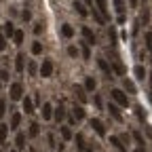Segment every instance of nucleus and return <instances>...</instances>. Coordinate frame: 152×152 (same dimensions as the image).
Masks as SVG:
<instances>
[{
  "label": "nucleus",
  "mask_w": 152,
  "mask_h": 152,
  "mask_svg": "<svg viewBox=\"0 0 152 152\" xmlns=\"http://www.w3.org/2000/svg\"><path fill=\"white\" fill-rule=\"evenodd\" d=\"M64 118H66V108H64V106H57V108H55V121L61 123Z\"/></svg>",
  "instance_id": "obj_17"
},
{
  "label": "nucleus",
  "mask_w": 152,
  "mask_h": 152,
  "mask_svg": "<svg viewBox=\"0 0 152 152\" xmlns=\"http://www.w3.org/2000/svg\"><path fill=\"white\" fill-rule=\"evenodd\" d=\"M19 123H21V114H19V112H13V114H11V129L17 131V129H19Z\"/></svg>",
  "instance_id": "obj_10"
},
{
  "label": "nucleus",
  "mask_w": 152,
  "mask_h": 152,
  "mask_svg": "<svg viewBox=\"0 0 152 152\" xmlns=\"http://www.w3.org/2000/svg\"><path fill=\"white\" fill-rule=\"evenodd\" d=\"M108 112L112 114V116H114V121H123V114H121V110H118V106L116 104H108Z\"/></svg>",
  "instance_id": "obj_9"
},
{
  "label": "nucleus",
  "mask_w": 152,
  "mask_h": 152,
  "mask_svg": "<svg viewBox=\"0 0 152 152\" xmlns=\"http://www.w3.org/2000/svg\"><path fill=\"white\" fill-rule=\"evenodd\" d=\"M76 144H78V150L80 152H87V144H85V137L80 135V133L76 135Z\"/></svg>",
  "instance_id": "obj_25"
},
{
  "label": "nucleus",
  "mask_w": 152,
  "mask_h": 152,
  "mask_svg": "<svg viewBox=\"0 0 152 152\" xmlns=\"http://www.w3.org/2000/svg\"><path fill=\"white\" fill-rule=\"evenodd\" d=\"M80 51H83V57H85V59H91V49H89L87 42H80Z\"/></svg>",
  "instance_id": "obj_26"
},
{
  "label": "nucleus",
  "mask_w": 152,
  "mask_h": 152,
  "mask_svg": "<svg viewBox=\"0 0 152 152\" xmlns=\"http://www.w3.org/2000/svg\"><path fill=\"white\" fill-rule=\"evenodd\" d=\"M135 76H137V80H144L146 76H148L146 74V68L144 66H135Z\"/></svg>",
  "instance_id": "obj_23"
},
{
  "label": "nucleus",
  "mask_w": 152,
  "mask_h": 152,
  "mask_svg": "<svg viewBox=\"0 0 152 152\" xmlns=\"http://www.w3.org/2000/svg\"><path fill=\"white\" fill-rule=\"evenodd\" d=\"M9 125H0V144H7V135H9Z\"/></svg>",
  "instance_id": "obj_19"
},
{
  "label": "nucleus",
  "mask_w": 152,
  "mask_h": 152,
  "mask_svg": "<svg viewBox=\"0 0 152 152\" xmlns=\"http://www.w3.org/2000/svg\"><path fill=\"white\" fill-rule=\"evenodd\" d=\"M74 9L78 11V13H80L83 17H87V15H89V11L85 9V4H83V2H78V0H74Z\"/></svg>",
  "instance_id": "obj_20"
},
{
  "label": "nucleus",
  "mask_w": 152,
  "mask_h": 152,
  "mask_svg": "<svg viewBox=\"0 0 152 152\" xmlns=\"http://www.w3.org/2000/svg\"><path fill=\"white\" fill-rule=\"evenodd\" d=\"M108 36H110V42H112V45H116V32H114V28L108 30Z\"/></svg>",
  "instance_id": "obj_37"
},
{
  "label": "nucleus",
  "mask_w": 152,
  "mask_h": 152,
  "mask_svg": "<svg viewBox=\"0 0 152 152\" xmlns=\"http://www.w3.org/2000/svg\"><path fill=\"white\" fill-rule=\"evenodd\" d=\"M146 47H148V51L152 53V32H146Z\"/></svg>",
  "instance_id": "obj_34"
},
{
  "label": "nucleus",
  "mask_w": 152,
  "mask_h": 152,
  "mask_svg": "<svg viewBox=\"0 0 152 152\" xmlns=\"http://www.w3.org/2000/svg\"><path fill=\"white\" fill-rule=\"evenodd\" d=\"M4 49H7V36L0 34V51H4Z\"/></svg>",
  "instance_id": "obj_38"
},
{
  "label": "nucleus",
  "mask_w": 152,
  "mask_h": 152,
  "mask_svg": "<svg viewBox=\"0 0 152 152\" xmlns=\"http://www.w3.org/2000/svg\"><path fill=\"white\" fill-rule=\"evenodd\" d=\"M74 118H76V121H83V118H85V110H83V106H74Z\"/></svg>",
  "instance_id": "obj_22"
},
{
  "label": "nucleus",
  "mask_w": 152,
  "mask_h": 152,
  "mask_svg": "<svg viewBox=\"0 0 152 152\" xmlns=\"http://www.w3.org/2000/svg\"><path fill=\"white\" fill-rule=\"evenodd\" d=\"M91 127L95 129V133H97L99 137H106V127H104V123L99 118H91Z\"/></svg>",
  "instance_id": "obj_4"
},
{
  "label": "nucleus",
  "mask_w": 152,
  "mask_h": 152,
  "mask_svg": "<svg viewBox=\"0 0 152 152\" xmlns=\"http://www.w3.org/2000/svg\"><path fill=\"white\" fill-rule=\"evenodd\" d=\"M123 87H125V89H127L129 93H135V85H133V83H131L129 78H125V80H123Z\"/></svg>",
  "instance_id": "obj_30"
},
{
  "label": "nucleus",
  "mask_w": 152,
  "mask_h": 152,
  "mask_svg": "<svg viewBox=\"0 0 152 152\" xmlns=\"http://www.w3.org/2000/svg\"><path fill=\"white\" fill-rule=\"evenodd\" d=\"M38 74H40L42 78H49V76L53 74V61H51V59H45V61L40 64V70H38Z\"/></svg>",
  "instance_id": "obj_3"
},
{
  "label": "nucleus",
  "mask_w": 152,
  "mask_h": 152,
  "mask_svg": "<svg viewBox=\"0 0 152 152\" xmlns=\"http://www.w3.org/2000/svg\"><path fill=\"white\" fill-rule=\"evenodd\" d=\"M13 152H15V150H13Z\"/></svg>",
  "instance_id": "obj_48"
},
{
  "label": "nucleus",
  "mask_w": 152,
  "mask_h": 152,
  "mask_svg": "<svg viewBox=\"0 0 152 152\" xmlns=\"http://www.w3.org/2000/svg\"><path fill=\"white\" fill-rule=\"evenodd\" d=\"M129 4H131V9H135L137 7V0H129Z\"/></svg>",
  "instance_id": "obj_43"
},
{
  "label": "nucleus",
  "mask_w": 152,
  "mask_h": 152,
  "mask_svg": "<svg viewBox=\"0 0 152 152\" xmlns=\"http://www.w3.org/2000/svg\"><path fill=\"white\" fill-rule=\"evenodd\" d=\"M9 93H11V99H21V95H23V85L21 83H13L11 85V89H9Z\"/></svg>",
  "instance_id": "obj_2"
},
{
  "label": "nucleus",
  "mask_w": 152,
  "mask_h": 152,
  "mask_svg": "<svg viewBox=\"0 0 152 152\" xmlns=\"http://www.w3.org/2000/svg\"><path fill=\"white\" fill-rule=\"evenodd\" d=\"M85 2H87V4H89V7L93 9V0H85Z\"/></svg>",
  "instance_id": "obj_45"
},
{
  "label": "nucleus",
  "mask_w": 152,
  "mask_h": 152,
  "mask_svg": "<svg viewBox=\"0 0 152 152\" xmlns=\"http://www.w3.org/2000/svg\"><path fill=\"white\" fill-rule=\"evenodd\" d=\"M133 152H146V150H144V148L140 146V148H135V150H133Z\"/></svg>",
  "instance_id": "obj_44"
},
{
  "label": "nucleus",
  "mask_w": 152,
  "mask_h": 152,
  "mask_svg": "<svg viewBox=\"0 0 152 152\" xmlns=\"http://www.w3.org/2000/svg\"><path fill=\"white\" fill-rule=\"evenodd\" d=\"M131 135H133V140H135V142H137V144H140V146L144 148V144H146V142H144V135H142V133H140V131H133V133H131Z\"/></svg>",
  "instance_id": "obj_28"
},
{
  "label": "nucleus",
  "mask_w": 152,
  "mask_h": 152,
  "mask_svg": "<svg viewBox=\"0 0 152 152\" xmlns=\"http://www.w3.org/2000/svg\"><path fill=\"white\" fill-rule=\"evenodd\" d=\"M61 36H64V38H72V36H74V28H72L70 23H64V26H61Z\"/></svg>",
  "instance_id": "obj_16"
},
{
  "label": "nucleus",
  "mask_w": 152,
  "mask_h": 152,
  "mask_svg": "<svg viewBox=\"0 0 152 152\" xmlns=\"http://www.w3.org/2000/svg\"><path fill=\"white\" fill-rule=\"evenodd\" d=\"M30 152H34V150H30Z\"/></svg>",
  "instance_id": "obj_47"
},
{
  "label": "nucleus",
  "mask_w": 152,
  "mask_h": 152,
  "mask_svg": "<svg viewBox=\"0 0 152 152\" xmlns=\"http://www.w3.org/2000/svg\"><path fill=\"white\" fill-rule=\"evenodd\" d=\"M15 146H17V150H26V133H21V131L17 133V140H15Z\"/></svg>",
  "instance_id": "obj_12"
},
{
  "label": "nucleus",
  "mask_w": 152,
  "mask_h": 152,
  "mask_svg": "<svg viewBox=\"0 0 152 152\" xmlns=\"http://www.w3.org/2000/svg\"><path fill=\"white\" fill-rule=\"evenodd\" d=\"M97 66L102 68V72L108 76V78H112V66H110V64L104 59V57H99V59H97Z\"/></svg>",
  "instance_id": "obj_6"
},
{
  "label": "nucleus",
  "mask_w": 152,
  "mask_h": 152,
  "mask_svg": "<svg viewBox=\"0 0 152 152\" xmlns=\"http://www.w3.org/2000/svg\"><path fill=\"white\" fill-rule=\"evenodd\" d=\"M42 30H45V26H42V23H36V26H34V34H36V36L40 34Z\"/></svg>",
  "instance_id": "obj_41"
},
{
  "label": "nucleus",
  "mask_w": 152,
  "mask_h": 152,
  "mask_svg": "<svg viewBox=\"0 0 152 152\" xmlns=\"http://www.w3.org/2000/svg\"><path fill=\"white\" fill-rule=\"evenodd\" d=\"M150 87H152V74H150Z\"/></svg>",
  "instance_id": "obj_46"
},
{
  "label": "nucleus",
  "mask_w": 152,
  "mask_h": 152,
  "mask_svg": "<svg viewBox=\"0 0 152 152\" xmlns=\"http://www.w3.org/2000/svg\"><path fill=\"white\" fill-rule=\"evenodd\" d=\"M74 93L78 95V99H80L83 104L87 102V89H85V87H80V85H74Z\"/></svg>",
  "instance_id": "obj_11"
},
{
  "label": "nucleus",
  "mask_w": 152,
  "mask_h": 152,
  "mask_svg": "<svg viewBox=\"0 0 152 152\" xmlns=\"http://www.w3.org/2000/svg\"><path fill=\"white\" fill-rule=\"evenodd\" d=\"M135 114H137V118H140V121H146V112L142 110V106L135 108Z\"/></svg>",
  "instance_id": "obj_36"
},
{
  "label": "nucleus",
  "mask_w": 152,
  "mask_h": 152,
  "mask_svg": "<svg viewBox=\"0 0 152 152\" xmlns=\"http://www.w3.org/2000/svg\"><path fill=\"white\" fill-rule=\"evenodd\" d=\"M114 70H116L118 74H125V72H127V70H125V66H123L118 59H114Z\"/></svg>",
  "instance_id": "obj_31"
},
{
  "label": "nucleus",
  "mask_w": 152,
  "mask_h": 152,
  "mask_svg": "<svg viewBox=\"0 0 152 152\" xmlns=\"http://www.w3.org/2000/svg\"><path fill=\"white\" fill-rule=\"evenodd\" d=\"M32 53H34V55H40V53H42V45H40V42H34V45H32Z\"/></svg>",
  "instance_id": "obj_32"
},
{
  "label": "nucleus",
  "mask_w": 152,
  "mask_h": 152,
  "mask_svg": "<svg viewBox=\"0 0 152 152\" xmlns=\"http://www.w3.org/2000/svg\"><path fill=\"white\" fill-rule=\"evenodd\" d=\"M93 2L97 4V9H99L102 17H106V15H108V4H106V0H93Z\"/></svg>",
  "instance_id": "obj_18"
},
{
  "label": "nucleus",
  "mask_w": 152,
  "mask_h": 152,
  "mask_svg": "<svg viewBox=\"0 0 152 152\" xmlns=\"http://www.w3.org/2000/svg\"><path fill=\"white\" fill-rule=\"evenodd\" d=\"M51 116H53V106L47 102V104H42V118L45 121H51Z\"/></svg>",
  "instance_id": "obj_13"
},
{
  "label": "nucleus",
  "mask_w": 152,
  "mask_h": 152,
  "mask_svg": "<svg viewBox=\"0 0 152 152\" xmlns=\"http://www.w3.org/2000/svg\"><path fill=\"white\" fill-rule=\"evenodd\" d=\"M95 87H97L95 78H93V76H87V78H85V89H87L89 93H93V91H95Z\"/></svg>",
  "instance_id": "obj_15"
},
{
  "label": "nucleus",
  "mask_w": 152,
  "mask_h": 152,
  "mask_svg": "<svg viewBox=\"0 0 152 152\" xmlns=\"http://www.w3.org/2000/svg\"><path fill=\"white\" fill-rule=\"evenodd\" d=\"M4 112H7V99L2 97V99H0V118L4 116Z\"/></svg>",
  "instance_id": "obj_35"
},
{
  "label": "nucleus",
  "mask_w": 152,
  "mask_h": 152,
  "mask_svg": "<svg viewBox=\"0 0 152 152\" xmlns=\"http://www.w3.org/2000/svg\"><path fill=\"white\" fill-rule=\"evenodd\" d=\"M110 95H112V99L116 102L121 108H127V106H129V97H127V95H125L121 89H112V93H110Z\"/></svg>",
  "instance_id": "obj_1"
},
{
  "label": "nucleus",
  "mask_w": 152,
  "mask_h": 152,
  "mask_svg": "<svg viewBox=\"0 0 152 152\" xmlns=\"http://www.w3.org/2000/svg\"><path fill=\"white\" fill-rule=\"evenodd\" d=\"M13 40H15V45H21V42H23V32H15Z\"/></svg>",
  "instance_id": "obj_33"
},
{
  "label": "nucleus",
  "mask_w": 152,
  "mask_h": 152,
  "mask_svg": "<svg viewBox=\"0 0 152 152\" xmlns=\"http://www.w3.org/2000/svg\"><path fill=\"white\" fill-rule=\"evenodd\" d=\"M38 133H40L38 123H32V125H30V135H32V137H38Z\"/></svg>",
  "instance_id": "obj_29"
},
{
  "label": "nucleus",
  "mask_w": 152,
  "mask_h": 152,
  "mask_svg": "<svg viewBox=\"0 0 152 152\" xmlns=\"http://www.w3.org/2000/svg\"><path fill=\"white\" fill-rule=\"evenodd\" d=\"M4 36H7V38H13V36H15V28H13L11 21L4 23Z\"/></svg>",
  "instance_id": "obj_21"
},
{
  "label": "nucleus",
  "mask_w": 152,
  "mask_h": 152,
  "mask_svg": "<svg viewBox=\"0 0 152 152\" xmlns=\"http://www.w3.org/2000/svg\"><path fill=\"white\" fill-rule=\"evenodd\" d=\"M21 17H23V21H30V19H32V13H30V11H23Z\"/></svg>",
  "instance_id": "obj_42"
},
{
  "label": "nucleus",
  "mask_w": 152,
  "mask_h": 152,
  "mask_svg": "<svg viewBox=\"0 0 152 152\" xmlns=\"http://www.w3.org/2000/svg\"><path fill=\"white\" fill-rule=\"evenodd\" d=\"M83 36H85V42H87L89 47L97 42V38H95V34H93V32H91V28H87V26L83 28Z\"/></svg>",
  "instance_id": "obj_5"
},
{
  "label": "nucleus",
  "mask_w": 152,
  "mask_h": 152,
  "mask_svg": "<svg viewBox=\"0 0 152 152\" xmlns=\"http://www.w3.org/2000/svg\"><path fill=\"white\" fill-rule=\"evenodd\" d=\"M23 68H26V55H23V53H19V55L15 57V70L21 74V72H23Z\"/></svg>",
  "instance_id": "obj_8"
},
{
  "label": "nucleus",
  "mask_w": 152,
  "mask_h": 152,
  "mask_svg": "<svg viewBox=\"0 0 152 152\" xmlns=\"http://www.w3.org/2000/svg\"><path fill=\"white\" fill-rule=\"evenodd\" d=\"M21 106H23L26 114H32V112H34V102H32L30 97H23V99H21Z\"/></svg>",
  "instance_id": "obj_14"
},
{
  "label": "nucleus",
  "mask_w": 152,
  "mask_h": 152,
  "mask_svg": "<svg viewBox=\"0 0 152 152\" xmlns=\"http://www.w3.org/2000/svg\"><path fill=\"white\" fill-rule=\"evenodd\" d=\"M114 9H116L118 17H123V11H125V0H114Z\"/></svg>",
  "instance_id": "obj_24"
},
{
  "label": "nucleus",
  "mask_w": 152,
  "mask_h": 152,
  "mask_svg": "<svg viewBox=\"0 0 152 152\" xmlns=\"http://www.w3.org/2000/svg\"><path fill=\"white\" fill-rule=\"evenodd\" d=\"M59 131H61V137H64L66 142H70V140H72V131H70L68 127H59Z\"/></svg>",
  "instance_id": "obj_27"
},
{
  "label": "nucleus",
  "mask_w": 152,
  "mask_h": 152,
  "mask_svg": "<svg viewBox=\"0 0 152 152\" xmlns=\"http://www.w3.org/2000/svg\"><path fill=\"white\" fill-rule=\"evenodd\" d=\"M68 55L70 57H76V55H78V49H76V47H68Z\"/></svg>",
  "instance_id": "obj_39"
},
{
  "label": "nucleus",
  "mask_w": 152,
  "mask_h": 152,
  "mask_svg": "<svg viewBox=\"0 0 152 152\" xmlns=\"http://www.w3.org/2000/svg\"><path fill=\"white\" fill-rule=\"evenodd\" d=\"M28 72H30L32 76L36 74V64H34V61H30V64H28Z\"/></svg>",
  "instance_id": "obj_40"
},
{
  "label": "nucleus",
  "mask_w": 152,
  "mask_h": 152,
  "mask_svg": "<svg viewBox=\"0 0 152 152\" xmlns=\"http://www.w3.org/2000/svg\"><path fill=\"white\" fill-rule=\"evenodd\" d=\"M110 144L116 148L118 152H127V146H125V144H123V140H121V137H116V135H110Z\"/></svg>",
  "instance_id": "obj_7"
}]
</instances>
